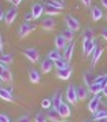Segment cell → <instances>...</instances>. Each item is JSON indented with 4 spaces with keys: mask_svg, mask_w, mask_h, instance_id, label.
Returning a JSON list of instances; mask_svg holds the SVG:
<instances>
[{
    "mask_svg": "<svg viewBox=\"0 0 107 122\" xmlns=\"http://www.w3.org/2000/svg\"><path fill=\"white\" fill-rule=\"evenodd\" d=\"M17 122H32V119H30L29 115H22V117H19V118L17 119Z\"/></svg>",
    "mask_w": 107,
    "mask_h": 122,
    "instance_id": "cell-35",
    "label": "cell"
},
{
    "mask_svg": "<svg viewBox=\"0 0 107 122\" xmlns=\"http://www.w3.org/2000/svg\"><path fill=\"white\" fill-rule=\"evenodd\" d=\"M65 22H66L67 29L73 30V32H77V30L80 29L78 19H77V18H74L73 15H66V18H65Z\"/></svg>",
    "mask_w": 107,
    "mask_h": 122,
    "instance_id": "cell-5",
    "label": "cell"
},
{
    "mask_svg": "<svg viewBox=\"0 0 107 122\" xmlns=\"http://www.w3.org/2000/svg\"><path fill=\"white\" fill-rule=\"evenodd\" d=\"M47 58H50L51 61H58V59H62L63 55H61V52H59V50H52L48 52V55H47Z\"/></svg>",
    "mask_w": 107,
    "mask_h": 122,
    "instance_id": "cell-23",
    "label": "cell"
},
{
    "mask_svg": "<svg viewBox=\"0 0 107 122\" xmlns=\"http://www.w3.org/2000/svg\"><path fill=\"white\" fill-rule=\"evenodd\" d=\"M12 56L11 55H1V63H6V65H10V63H12Z\"/></svg>",
    "mask_w": 107,
    "mask_h": 122,
    "instance_id": "cell-34",
    "label": "cell"
},
{
    "mask_svg": "<svg viewBox=\"0 0 107 122\" xmlns=\"http://www.w3.org/2000/svg\"><path fill=\"white\" fill-rule=\"evenodd\" d=\"M23 54H25V56H26L29 61L32 62V63H37V62H39V59H40L39 51L36 50V48H33V47H29V48H26V50L23 51Z\"/></svg>",
    "mask_w": 107,
    "mask_h": 122,
    "instance_id": "cell-4",
    "label": "cell"
},
{
    "mask_svg": "<svg viewBox=\"0 0 107 122\" xmlns=\"http://www.w3.org/2000/svg\"><path fill=\"white\" fill-rule=\"evenodd\" d=\"M84 40H93V30L87 28L84 30Z\"/></svg>",
    "mask_w": 107,
    "mask_h": 122,
    "instance_id": "cell-33",
    "label": "cell"
},
{
    "mask_svg": "<svg viewBox=\"0 0 107 122\" xmlns=\"http://www.w3.org/2000/svg\"><path fill=\"white\" fill-rule=\"evenodd\" d=\"M51 106H52V99H48V97L43 99V102H41V107H43V108L51 110Z\"/></svg>",
    "mask_w": 107,
    "mask_h": 122,
    "instance_id": "cell-31",
    "label": "cell"
},
{
    "mask_svg": "<svg viewBox=\"0 0 107 122\" xmlns=\"http://www.w3.org/2000/svg\"><path fill=\"white\" fill-rule=\"evenodd\" d=\"M44 12L48 15V17H52V15H58V14L61 12V10L56 8V7H54V6H51V4H47V3H45L44 4Z\"/></svg>",
    "mask_w": 107,
    "mask_h": 122,
    "instance_id": "cell-17",
    "label": "cell"
},
{
    "mask_svg": "<svg viewBox=\"0 0 107 122\" xmlns=\"http://www.w3.org/2000/svg\"><path fill=\"white\" fill-rule=\"evenodd\" d=\"M102 92H103V95H104V96H106V97H107V86H104V88H103V91H102Z\"/></svg>",
    "mask_w": 107,
    "mask_h": 122,
    "instance_id": "cell-43",
    "label": "cell"
},
{
    "mask_svg": "<svg viewBox=\"0 0 107 122\" xmlns=\"http://www.w3.org/2000/svg\"><path fill=\"white\" fill-rule=\"evenodd\" d=\"M18 15V11H17V8H14V7H11L8 11L6 12V25H11L14 21H15V18H17Z\"/></svg>",
    "mask_w": 107,
    "mask_h": 122,
    "instance_id": "cell-10",
    "label": "cell"
},
{
    "mask_svg": "<svg viewBox=\"0 0 107 122\" xmlns=\"http://www.w3.org/2000/svg\"><path fill=\"white\" fill-rule=\"evenodd\" d=\"M67 44H69V41L65 37H63L62 34H59V36H56L55 37V47H56V50H65L66 47H67Z\"/></svg>",
    "mask_w": 107,
    "mask_h": 122,
    "instance_id": "cell-12",
    "label": "cell"
},
{
    "mask_svg": "<svg viewBox=\"0 0 107 122\" xmlns=\"http://www.w3.org/2000/svg\"><path fill=\"white\" fill-rule=\"evenodd\" d=\"M99 106H100V96L99 95H95L92 99L89 100V103H88V110L92 112V114H95L97 108H99Z\"/></svg>",
    "mask_w": 107,
    "mask_h": 122,
    "instance_id": "cell-7",
    "label": "cell"
},
{
    "mask_svg": "<svg viewBox=\"0 0 107 122\" xmlns=\"http://www.w3.org/2000/svg\"><path fill=\"white\" fill-rule=\"evenodd\" d=\"M73 52H74V43L71 41V43H69L67 47L63 50V58L69 62L71 59V56H73Z\"/></svg>",
    "mask_w": 107,
    "mask_h": 122,
    "instance_id": "cell-16",
    "label": "cell"
},
{
    "mask_svg": "<svg viewBox=\"0 0 107 122\" xmlns=\"http://www.w3.org/2000/svg\"><path fill=\"white\" fill-rule=\"evenodd\" d=\"M63 122H66V121H63Z\"/></svg>",
    "mask_w": 107,
    "mask_h": 122,
    "instance_id": "cell-48",
    "label": "cell"
},
{
    "mask_svg": "<svg viewBox=\"0 0 107 122\" xmlns=\"http://www.w3.org/2000/svg\"><path fill=\"white\" fill-rule=\"evenodd\" d=\"M0 50H1V52L4 51V40H3V37H0Z\"/></svg>",
    "mask_w": 107,
    "mask_h": 122,
    "instance_id": "cell-38",
    "label": "cell"
},
{
    "mask_svg": "<svg viewBox=\"0 0 107 122\" xmlns=\"http://www.w3.org/2000/svg\"><path fill=\"white\" fill-rule=\"evenodd\" d=\"M52 67H55L54 65V61H51L50 58H45L43 63H41V71L43 73H50L52 70Z\"/></svg>",
    "mask_w": 107,
    "mask_h": 122,
    "instance_id": "cell-14",
    "label": "cell"
},
{
    "mask_svg": "<svg viewBox=\"0 0 107 122\" xmlns=\"http://www.w3.org/2000/svg\"><path fill=\"white\" fill-rule=\"evenodd\" d=\"M103 55V50H100V48H97V50L95 51V54H93V56H92V69L96 66V63L99 62V59H100V56Z\"/></svg>",
    "mask_w": 107,
    "mask_h": 122,
    "instance_id": "cell-25",
    "label": "cell"
},
{
    "mask_svg": "<svg viewBox=\"0 0 107 122\" xmlns=\"http://www.w3.org/2000/svg\"><path fill=\"white\" fill-rule=\"evenodd\" d=\"M0 122H10L8 115H6V114H1V115H0Z\"/></svg>",
    "mask_w": 107,
    "mask_h": 122,
    "instance_id": "cell-37",
    "label": "cell"
},
{
    "mask_svg": "<svg viewBox=\"0 0 107 122\" xmlns=\"http://www.w3.org/2000/svg\"><path fill=\"white\" fill-rule=\"evenodd\" d=\"M63 104L62 102V93H61V91H56L54 96H52V107L55 108V110H59V107Z\"/></svg>",
    "mask_w": 107,
    "mask_h": 122,
    "instance_id": "cell-11",
    "label": "cell"
},
{
    "mask_svg": "<svg viewBox=\"0 0 107 122\" xmlns=\"http://www.w3.org/2000/svg\"><path fill=\"white\" fill-rule=\"evenodd\" d=\"M91 17H92V21L97 22V21L103 17V12H102V10L99 7L95 6V7H92V10H91Z\"/></svg>",
    "mask_w": 107,
    "mask_h": 122,
    "instance_id": "cell-19",
    "label": "cell"
},
{
    "mask_svg": "<svg viewBox=\"0 0 107 122\" xmlns=\"http://www.w3.org/2000/svg\"><path fill=\"white\" fill-rule=\"evenodd\" d=\"M34 29H36V25H33V23H30V22L22 23V25L19 26V30H18V36H19V39H25L26 36H29V34L33 32Z\"/></svg>",
    "mask_w": 107,
    "mask_h": 122,
    "instance_id": "cell-1",
    "label": "cell"
},
{
    "mask_svg": "<svg viewBox=\"0 0 107 122\" xmlns=\"http://www.w3.org/2000/svg\"><path fill=\"white\" fill-rule=\"evenodd\" d=\"M106 19H107V15H106Z\"/></svg>",
    "mask_w": 107,
    "mask_h": 122,
    "instance_id": "cell-47",
    "label": "cell"
},
{
    "mask_svg": "<svg viewBox=\"0 0 107 122\" xmlns=\"http://www.w3.org/2000/svg\"><path fill=\"white\" fill-rule=\"evenodd\" d=\"M88 93H89V88H87V86H78V88H77L78 100H81V102L88 97Z\"/></svg>",
    "mask_w": 107,
    "mask_h": 122,
    "instance_id": "cell-20",
    "label": "cell"
},
{
    "mask_svg": "<svg viewBox=\"0 0 107 122\" xmlns=\"http://www.w3.org/2000/svg\"><path fill=\"white\" fill-rule=\"evenodd\" d=\"M45 3L47 4H51V6L56 7V8H59V10H63L65 8V4H63L62 1H58V0H45Z\"/></svg>",
    "mask_w": 107,
    "mask_h": 122,
    "instance_id": "cell-30",
    "label": "cell"
},
{
    "mask_svg": "<svg viewBox=\"0 0 107 122\" xmlns=\"http://www.w3.org/2000/svg\"><path fill=\"white\" fill-rule=\"evenodd\" d=\"M29 80H30V82H33V84H39L40 82V80H41V77H40V73L37 71V70H30L29 71Z\"/></svg>",
    "mask_w": 107,
    "mask_h": 122,
    "instance_id": "cell-21",
    "label": "cell"
},
{
    "mask_svg": "<svg viewBox=\"0 0 107 122\" xmlns=\"http://www.w3.org/2000/svg\"><path fill=\"white\" fill-rule=\"evenodd\" d=\"M32 14H33V18L34 19H39L43 14H44V6L43 4H40V3H36L32 6Z\"/></svg>",
    "mask_w": 107,
    "mask_h": 122,
    "instance_id": "cell-9",
    "label": "cell"
},
{
    "mask_svg": "<svg viewBox=\"0 0 107 122\" xmlns=\"http://www.w3.org/2000/svg\"><path fill=\"white\" fill-rule=\"evenodd\" d=\"M7 1H10V3H12V4H15V6H17V0H7Z\"/></svg>",
    "mask_w": 107,
    "mask_h": 122,
    "instance_id": "cell-45",
    "label": "cell"
},
{
    "mask_svg": "<svg viewBox=\"0 0 107 122\" xmlns=\"http://www.w3.org/2000/svg\"><path fill=\"white\" fill-rule=\"evenodd\" d=\"M41 26H43L44 30H48V32H50V30H54V29H55V21L51 17H47L44 21L41 22Z\"/></svg>",
    "mask_w": 107,
    "mask_h": 122,
    "instance_id": "cell-15",
    "label": "cell"
},
{
    "mask_svg": "<svg viewBox=\"0 0 107 122\" xmlns=\"http://www.w3.org/2000/svg\"><path fill=\"white\" fill-rule=\"evenodd\" d=\"M32 19H34L33 14H32V12H26V14H25V22H30Z\"/></svg>",
    "mask_w": 107,
    "mask_h": 122,
    "instance_id": "cell-36",
    "label": "cell"
},
{
    "mask_svg": "<svg viewBox=\"0 0 107 122\" xmlns=\"http://www.w3.org/2000/svg\"><path fill=\"white\" fill-rule=\"evenodd\" d=\"M59 114H61V117L62 118H67L69 115H70V107H69V104H66V103H63L61 107H59Z\"/></svg>",
    "mask_w": 107,
    "mask_h": 122,
    "instance_id": "cell-22",
    "label": "cell"
},
{
    "mask_svg": "<svg viewBox=\"0 0 107 122\" xmlns=\"http://www.w3.org/2000/svg\"><path fill=\"white\" fill-rule=\"evenodd\" d=\"M95 122H107V118H102V119H96Z\"/></svg>",
    "mask_w": 107,
    "mask_h": 122,
    "instance_id": "cell-44",
    "label": "cell"
},
{
    "mask_svg": "<svg viewBox=\"0 0 107 122\" xmlns=\"http://www.w3.org/2000/svg\"><path fill=\"white\" fill-rule=\"evenodd\" d=\"M54 65H55V67H56L58 70L66 69V67L69 66V65H67V61H66L65 58H62V59H58V61H55V62H54Z\"/></svg>",
    "mask_w": 107,
    "mask_h": 122,
    "instance_id": "cell-27",
    "label": "cell"
},
{
    "mask_svg": "<svg viewBox=\"0 0 107 122\" xmlns=\"http://www.w3.org/2000/svg\"><path fill=\"white\" fill-rule=\"evenodd\" d=\"M71 74H73V69L71 66H67L66 69H62V70H58L56 71V76L58 78H61V80H69V78L71 77Z\"/></svg>",
    "mask_w": 107,
    "mask_h": 122,
    "instance_id": "cell-8",
    "label": "cell"
},
{
    "mask_svg": "<svg viewBox=\"0 0 107 122\" xmlns=\"http://www.w3.org/2000/svg\"><path fill=\"white\" fill-rule=\"evenodd\" d=\"M84 122H91V121H84Z\"/></svg>",
    "mask_w": 107,
    "mask_h": 122,
    "instance_id": "cell-46",
    "label": "cell"
},
{
    "mask_svg": "<svg viewBox=\"0 0 107 122\" xmlns=\"http://www.w3.org/2000/svg\"><path fill=\"white\" fill-rule=\"evenodd\" d=\"M81 1H82V4H84L85 7H89V6H91V1H92V0H81Z\"/></svg>",
    "mask_w": 107,
    "mask_h": 122,
    "instance_id": "cell-39",
    "label": "cell"
},
{
    "mask_svg": "<svg viewBox=\"0 0 107 122\" xmlns=\"http://www.w3.org/2000/svg\"><path fill=\"white\" fill-rule=\"evenodd\" d=\"M0 78H1V81H4V82H11V80H12V74H11V71H10V69L7 67L6 63H1Z\"/></svg>",
    "mask_w": 107,
    "mask_h": 122,
    "instance_id": "cell-6",
    "label": "cell"
},
{
    "mask_svg": "<svg viewBox=\"0 0 107 122\" xmlns=\"http://www.w3.org/2000/svg\"><path fill=\"white\" fill-rule=\"evenodd\" d=\"M84 82H85V85H87L88 88L95 82V81H93V77H92V73H91V71H85L84 73Z\"/></svg>",
    "mask_w": 107,
    "mask_h": 122,
    "instance_id": "cell-28",
    "label": "cell"
},
{
    "mask_svg": "<svg viewBox=\"0 0 107 122\" xmlns=\"http://www.w3.org/2000/svg\"><path fill=\"white\" fill-rule=\"evenodd\" d=\"M102 36H103V39L107 40V29H103V33H102Z\"/></svg>",
    "mask_w": 107,
    "mask_h": 122,
    "instance_id": "cell-41",
    "label": "cell"
},
{
    "mask_svg": "<svg viewBox=\"0 0 107 122\" xmlns=\"http://www.w3.org/2000/svg\"><path fill=\"white\" fill-rule=\"evenodd\" d=\"M34 122H47V117H45L44 112H37L36 117H34Z\"/></svg>",
    "mask_w": 107,
    "mask_h": 122,
    "instance_id": "cell-32",
    "label": "cell"
},
{
    "mask_svg": "<svg viewBox=\"0 0 107 122\" xmlns=\"http://www.w3.org/2000/svg\"><path fill=\"white\" fill-rule=\"evenodd\" d=\"M100 3L103 4V7H104V8H107V0H102Z\"/></svg>",
    "mask_w": 107,
    "mask_h": 122,
    "instance_id": "cell-42",
    "label": "cell"
},
{
    "mask_svg": "<svg viewBox=\"0 0 107 122\" xmlns=\"http://www.w3.org/2000/svg\"><path fill=\"white\" fill-rule=\"evenodd\" d=\"M61 114H59V111L55 110V108H51V110H48V119H50L51 122H59L61 121Z\"/></svg>",
    "mask_w": 107,
    "mask_h": 122,
    "instance_id": "cell-18",
    "label": "cell"
},
{
    "mask_svg": "<svg viewBox=\"0 0 107 122\" xmlns=\"http://www.w3.org/2000/svg\"><path fill=\"white\" fill-rule=\"evenodd\" d=\"M0 97L6 102H14V97H12V91L11 88H1L0 89Z\"/></svg>",
    "mask_w": 107,
    "mask_h": 122,
    "instance_id": "cell-13",
    "label": "cell"
},
{
    "mask_svg": "<svg viewBox=\"0 0 107 122\" xmlns=\"http://www.w3.org/2000/svg\"><path fill=\"white\" fill-rule=\"evenodd\" d=\"M82 50H84V55H92L95 54V51L97 50L96 43L93 40H82Z\"/></svg>",
    "mask_w": 107,
    "mask_h": 122,
    "instance_id": "cell-3",
    "label": "cell"
},
{
    "mask_svg": "<svg viewBox=\"0 0 107 122\" xmlns=\"http://www.w3.org/2000/svg\"><path fill=\"white\" fill-rule=\"evenodd\" d=\"M102 91H103V88H102L100 84H97V82H93V84L89 86V92H91L92 95H99Z\"/></svg>",
    "mask_w": 107,
    "mask_h": 122,
    "instance_id": "cell-26",
    "label": "cell"
},
{
    "mask_svg": "<svg viewBox=\"0 0 107 122\" xmlns=\"http://www.w3.org/2000/svg\"><path fill=\"white\" fill-rule=\"evenodd\" d=\"M93 118L96 119H102V118H107V108H97V111H96L95 114H93Z\"/></svg>",
    "mask_w": 107,
    "mask_h": 122,
    "instance_id": "cell-24",
    "label": "cell"
},
{
    "mask_svg": "<svg viewBox=\"0 0 107 122\" xmlns=\"http://www.w3.org/2000/svg\"><path fill=\"white\" fill-rule=\"evenodd\" d=\"M62 36L67 40L69 43H71V41H73V39H74V32H73V30H70V29H66V30H63Z\"/></svg>",
    "mask_w": 107,
    "mask_h": 122,
    "instance_id": "cell-29",
    "label": "cell"
},
{
    "mask_svg": "<svg viewBox=\"0 0 107 122\" xmlns=\"http://www.w3.org/2000/svg\"><path fill=\"white\" fill-rule=\"evenodd\" d=\"M66 97H67V100L71 104H76L78 102V95H77V86L76 85L70 84L67 86V89H66Z\"/></svg>",
    "mask_w": 107,
    "mask_h": 122,
    "instance_id": "cell-2",
    "label": "cell"
},
{
    "mask_svg": "<svg viewBox=\"0 0 107 122\" xmlns=\"http://www.w3.org/2000/svg\"><path fill=\"white\" fill-rule=\"evenodd\" d=\"M1 15H0V19H1V21H6V14H4V11H3V10H1Z\"/></svg>",
    "mask_w": 107,
    "mask_h": 122,
    "instance_id": "cell-40",
    "label": "cell"
}]
</instances>
